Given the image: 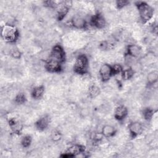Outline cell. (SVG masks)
Masks as SVG:
<instances>
[{
  "label": "cell",
  "instance_id": "6da1fadb",
  "mask_svg": "<svg viewBox=\"0 0 158 158\" xmlns=\"http://www.w3.org/2000/svg\"><path fill=\"white\" fill-rule=\"evenodd\" d=\"M135 4L138 10L140 19L143 23H147L150 21L154 15L153 7L147 2L143 1L137 2Z\"/></svg>",
  "mask_w": 158,
  "mask_h": 158
},
{
  "label": "cell",
  "instance_id": "7a4b0ae2",
  "mask_svg": "<svg viewBox=\"0 0 158 158\" xmlns=\"http://www.w3.org/2000/svg\"><path fill=\"white\" fill-rule=\"evenodd\" d=\"M1 36L7 43H14L19 37V31L16 27L11 25H4L2 27Z\"/></svg>",
  "mask_w": 158,
  "mask_h": 158
},
{
  "label": "cell",
  "instance_id": "3957f363",
  "mask_svg": "<svg viewBox=\"0 0 158 158\" xmlns=\"http://www.w3.org/2000/svg\"><path fill=\"white\" fill-rule=\"evenodd\" d=\"M89 60L85 54H80L75 59L73 65V71L78 75H84L88 73Z\"/></svg>",
  "mask_w": 158,
  "mask_h": 158
},
{
  "label": "cell",
  "instance_id": "277c9868",
  "mask_svg": "<svg viewBox=\"0 0 158 158\" xmlns=\"http://www.w3.org/2000/svg\"><path fill=\"white\" fill-rule=\"evenodd\" d=\"M49 57L54 59L62 64L65 60V52L64 48L59 44L55 45L52 48Z\"/></svg>",
  "mask_w": 158,
  "mask_h": 158
},
{
  "label": "cell",
  "instance_id": "5b68a950",
  "mask_svg": "<svg viewBox=\"0 0 158 158\" xmlns=\"http://www.w3.org/2000/svg\"><path fill=\"white\" fill-rule=\"evenodd\" d=\"M45 69L51 73H59L62 70V63L59 61L49 57L46 60L45 63Z\"/></svg>",
  "mask_w": 158,
  "mask_h": 158
},
{
  "label": "cell",
  "instance_id": "8992f818",
  "mask_svg": "<svg viewBox=\"0 0 158 158\" xmlns=\"http://www.w3.org/2000/svg\"><path fill=\"white\" fill-rule=\"evenodd\" d=\"M128 130L131 137L135 138L143 133V125L139 122H132L128 125Z\"/></svg>",
  "mask_w": 158,
  "mask_h": 158
},
{
  "label": "cell",
  "instance_id": "52a82bcc",
  "mask_svg": "<svg viewBox=\"0 0 158 158\" xmlns=\"http://www.w3.org/2000/svg\"><path fill=\"white\" fill-rule=\"evenodd\" d=\"M85 146L80 144H73L70 146L65 152L64 153L63 157H72L78 156L80 154L83 153L85 152Z\"/></svg>",
  "mask_w": 158,
  "mask_h": 158
},
{
  "label": "cell",
  "instance_id": "ba28073f",
  "mask_svg": "<svg viewBox=\"0 0 158 158\" xmlns=\"http://www.w3.org/2000/svg\"><path fill=\"white\" fill-rule=\"evenodd\" d=\"M99 73L102 81H107L110 78V77H112L111 65L108 64H102L99 69Z\"/></svg>",
  "mask_w": 158,
  "mask_h": 158
},
{
  "label": "cell",
  "instance_id": "9c48e42d",
  "mask_svg": "<svg viewBox=\"0 0 158 158\" xmlns=\"http://www.w3.org/2000/svg\"><path fill=\"white\" fill-rule=\"evenodd\" d=\"M91 23L96 28L101 29L105 27L106 25V20L102 15L98 13L91 17Z\"/></svg>",
  "mask_w": 158,
  "mask_h": 158
},
{
  "label": "cell",
  "instance_id": "30bf717a",
  "mask_svg": "<svg viewBox=\"0 0 158 158\" xmlns=\"http://www.w3.org/2000/svg\"><path fill=\"white\" fill-rule=\"evenodd\" d=\"M72 25L77 29H85L87 26L86 20L79 15H76L73 17L71 20Z\"/></svg>",
  "mask_w": 158,
  "mask_h": 158
},
{
  "label": "cell",
  "instance_id": "8fae6325",
  "mask_svg": "<svg viewBox=\"0 0 158 158\" xmlns=\"http://www.w3.org/2000/svg\"><path fill=\"white\" fill-rule=\"evenodd\" d=\"M128 115V109L123 105L118 106L114 111V118L118 121H122Z\"/></svg>",
  "mask_w": 158,
  "mask_h": 158
},
{
  "label": "cell",
  "instance_id": "7c38bea8",
  "mask_svg": "<svg viewBox=\"0 0 158 158\" xmlns=\"http://www.w3.org/2000/svg\"><path fill=\"white\" fill-rule=\"evenodd\" d=\"M141 53V48L135 44H129L127 48V54L129 56L134 58L138 57Z\"/></svg>",
  "mask_w": 158,
  "mask_h": 158
},
{
  "label": "cell",
  "instance_id": "4fadbf2b",
  "mask_svg": "<svg viewBox=\"0 0 158 158\" xmlns=\"http://www.w3.org/2000/svg\"><path fill=\"white\" fill-rule=\"evenodd\" d=\"M49 118L48 115H43L35 123L36 128L40 131H44L49 125Z\"/></svg>",
  "mask_w": 158,
  "mask_h": 158
},
{
  "label": "cell",
  "instance_id": "5bb4252c",
  "mask_svg": "<svg viewBox=\"0 0 158 158\" xmlns=\"http://www.w3.org/2000/svg\"><path fill=\"white\" fill-rule=\"evenodd\" d=\"M117 132L115 128L111 125H105L101 129V134L106 138L114 136Z\"/></svg>",
  "mask_w": 158,
  "mask_h": 158
},
{
  "label": "cell",
  "instance_id": "9a60e30c",
  "mask_svg": "<svg viewBox=\"0 0 158 158\" xmlns=\"http://www.w3.org/2000/svg\"><path fill=\"white\" fill-rule=\"evenodd\" d=\"M44 93V86L43 85L35 87L31 91V96L35 99H40Z\"/></svg>",
  "mask_w": 158,
  "mask_h": 158
},
{
  "label": "cell",
  "instance_id": "2e32d148",
  "mask_svg": "<svg viewBox=\"0 0 158 158\" xmlns=\"http://www.w3.org/2000/svg\"><path fill=\"white\" fill-rule=\"evenodd\" d=\"M158 80V72L156 70L150 72L147 76V83L149 86L154 85Z\"/></svg>",
  "mask_w": 158,
  "mask_h": 158
},
{
  "label": "cell",
  "instance_id": "e0dca14e",
  "mask_svg": "<svg viewBox=\"0 0 158 158\" xmlns=\"http://www.w3.org/2000/svg\"><path fill=\"white\" fill-rule=\"evenodd\" d=\"M69 11V8L67 6H61L59 9L57 10V19L59 21L62 20L67 15Z\"/></svg>",
  "mask_w": 158,
  "mask_h": 158
},
{
  "label": "cell",
  "instance_id": "ac0fdd59",
  "mask_svg": "<svg viewBox=\"0 0 158 158\" xmlns=\"http://www.w3.org/2000/svg\"><path fill=\"white\" fill-rule=\"evenodd\" d=\"M100 88L96 85H91L88 90V93L91 98H94L100 94Z\"/></svg>",
  "mask_w": 158,
  "mask_h": 158
},
{
  "label": "cell",
  "instance_id": "d6986e66",
  "mask_svg": "<svg viewBox=\"0 0 158 158\" xmlns=\"http://www.w3.org/2000/svg\"><path fill=\"white\" fill-rule=\"evenodd\" d=\"M135 73V71L132 68H128L127 69L123 70L122 72L121 73L122 74V77L123 80H128L131 79Z\"/></svg>",
  "mask_w": 158,
  "mask_h": 158
},
{
  "label": "cell",
  "instance_id": "ffe728a7",
  "mask_svg": "<svg viewBox=\"0 0 158 158\" xmlns=\"http://www.w3.org/2000/svg\"><path fill=\"white\" fill-rule=\"evenodd\" d=\"M142 114L145 120H149L152 118L154 115V110L151 108H145L142 112Z\"/></svg>",
  "mask_w": 158,
  "mask_h": 158
},
{
  "label": "cell",
  "instance_id": "44dd1931",
  "mask_svg": "<svg viewBox=\"0 0 158 158\" xmlns=\"http://www.w3.org/2000/svg\"><path fill=\"white\" fill-rule=\"evenodd\" d=\"M111 68H112V76H115L121 73L123 70L122 65L118 64H115L111 65Z\"/></svg>",
  "mask_w": 158,
  "mask_h": 158
},
{
  "label": "cell",
  "instance_id": "7402d4cb",
  "mask_svg": "<svg viewBox=\"0 0 158 158\" xmlns=\"http://www.w3.org/2000/svg\"><path fill=\"white\" fill-rule=\"evenodd\" d=\"M31 141H32V138L31 136L25 135L21 139V144L23 148H27L30 146Z\"/></svg>",
  "mask_w": 158,
  "mask_h": 158
},
{
  "label": "cell",
  "instance_id": "603a6c76",
  "mask_svg": "<svg viewBox=\"0 0 158 158\" xmlns=\"http://www.w3.org/2000/svg\"><path fill=\"white\" fill-rule=\"evenodd\" d=\"M26 101V96L25 94L20 93L16 95L15 98V102L19 104H22L25 102Z\"/></svg>",
  "mask_w": 158,
  "mask_h": 158
},
{
  "label": "cell",
  "instance_id": "cb8c5ba5",
  "mask_svg": "<svg viewBox=\"0 0 158 158\" xmlns=\"http://www.w3.org/2000/svg\"><path fill=\"white\" fill-rule=\"evenodd\" d=\"M129 4V1L126 0H120V1H117L115 2V5L117 9H121L126 7Z\"/></svg>",
  "mask_w": 158,
  "mask_h": 158
},
{
  "label": "cell",
  "instance_id": "d4e9b609",
  "mask_svg": "<svg viewBox=\"0 0 158 158\" xmlns=\"http://www.w3.org/2000/svg\"><path fill=\"white\" fill-rule=\"evenodd\" d=\"M10 55L15 59H19L20 57V52L17 48H14L10 51Z\"/></svg>",
  "mask_w": 158,
  "mask_h": 158
},
{
  "label": "cell",
  "instance_id": "484cf974",
  "mask_svg": "<svg viewBox=\"0 0 158 158\" xmlns=\"http://www.w3.org/2000/svg\"><path fill=\"white\" fill-rule=\"evenodd\" d=\"M60 138H61V134L59 131H54L52 133L51 138L52 140L57 141H59L60 139Z\"/></svg>",
  "mask_w": 158,
  "mask_h": 158
}]
</instances>
